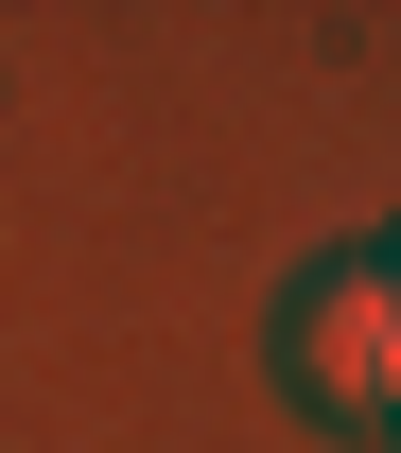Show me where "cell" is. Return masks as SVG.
Listing matches in <instances>:
<instances>
[{
    "label": "cell",
    "instance_id": "1",
    "mask_svg": "<svg viewBox=\"0 0 401 453\" xmlns=\"http://www.w3.org/2000/svg\"><path fill=\"white\" fill-rule=\"evenodd\" d=\"M262 349H280V384L314 401V418H366V436H384V418H401V280H384V244L297 262Z\"/></svg>",
    "mask_w": 401,
    "mask_h": 453
},
{
    "label": "cell",
    "instance_id": "2",
    "mask_svg": "<svg viewBox=\"0 0 401 453\" xmlns=\"http://www.w3.org/2000/svg\"><path fill=\"white\" fill-rule=\"evenodd\" d=\"M384 280H401V244H384Z\"/></svg>",
    "mask_w": 401,
    "mask_h": 453
},
{
    "label": "cell",
    "instance_id": "3",
    "mask_svg": "<svg viewBox=\"0 0 401 453\" xmlns=\"http://www.w3.org/2000/svg\"><path fill=\"white\" fill-rule=\"evenodd\" d=\"M384 453H401V418H384Z\"/></svg>",
    "mask_w": 401,
    "mask_h": 453
}]
</instances>
